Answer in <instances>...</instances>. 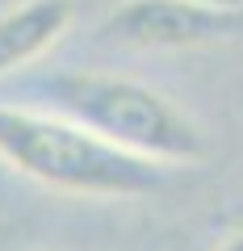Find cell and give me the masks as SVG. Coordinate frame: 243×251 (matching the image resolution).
<instances>
[{"label": "cell", "instance_id": "obj_1", "mask_svg": "<svg viewBox=\"0 0 243 251\" xmlns=\"http://www.w3.org/2000/svg\"><path fill=\"white\" fill-rule=\"evenodd\" d=\"M42 109L84 126L122 151L147 155L155 163H206L210 138L172 97L143 80L92 67H67L29 80Z\"/></svg>", "mask_w": 243, "mask_h": 251}, {"label": "cell", "instance_id": "obj_4", "mask_svg": "<svg viewBox=\"0 0 243 251\" xmlns=\"http://www.w3.org/2000/svg\"><path fill=\"white\" fill-rule=\"evenodd\" d=\"M72 0H21L0 13V80L29 63H38L59 38L72 29Z\"/></svg>", "mask_w": 243, "mask_h": 251}, {"label": "cell", "instance_id": "obj_3", "mask_svg": "<svg viewBox=\"0 0 243 251\" xmlns=\"http://www.w3.org/2000/svg\"><path fill=\"white\" fill-rule=\"evenodd\" d=\"M243 34V9L201 0H122L97 25V42L122 50H197Z\"/></svg>", "mask_w": 243, "mask_h": 251}, {"label": "cell", "instance_id": "obj_2", "mask_svg": "<svg viewBox=\"0 0 243 251\" xmlns=\"http://www.w3.org/2000/svg\"><path fill=\"white\" fill-rule=\"evenodd\" d=\"M0 163L63 197L135 201L163 184L168 168L122 151L51 109L0 105Z\"/></svg>", "mask_w": 243, "mask_h": 251}, {"label": "cell", "instance_id": "obj_6", "mask_svg": "<svg viewBox=\"0 0 243 251\" xmlns=\"http://www.w3.org/2000/svg\"><path fill=\"white\" fill-rule=\"evenodd\" d=\"M201 4H214V9H243V0H201Z\"/></svg>", "mask_w": 243, "mask_h": 251}, {"label": "cell", "instance_id": "obj_5", "mask_svg": "<svg viewBox=\"0 0 243 251\" xmlns=\"http://www.w3.org/2000/svg\"><path fill=\"white\" fill-rule=\"evenodd\" d=\"M214 251H243V230H231V234H226V239L218 243Z\"/></svg>", "mask_w": 243, "mask_h": 251}]
</instances>
